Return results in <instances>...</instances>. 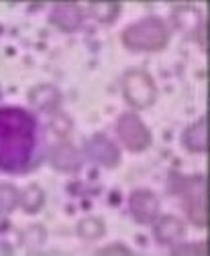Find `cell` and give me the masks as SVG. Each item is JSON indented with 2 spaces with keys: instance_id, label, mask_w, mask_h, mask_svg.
Returning a JSON list of instances; mask_svg holds the SVG:
<instances>
[{
  "instance_id": "3957f363",
  "label": "cell",
  "mask_w": 210,
  "mask_h": 256,
  "mask_svg": "<svg viewBox=\"0 0 210 256\" xmlns=\"http://www.w3.org/2000/svg\"><path fill=\"white\" fill-rule=\"evenodd\" d=\"M121 43L131 53H159L169 43V28L159 16H145L123 28Z\"/></svg>"
},
{
  "instance_id": "8fae6325",
  "label": "cell",
  "mask_w": 210,
  "mask_h": 256,
  "mask_svg": "<svg viewBox=\"0 0 210 256\" xmlns=\"http://www.w3.org/2000/svg\"><path fill=\"white\" fill-rule=\"evenodd\" d=\"M206 22L202 10L194 4H175L171 8V24L175 26V30H179L182 35H186L188 39L196 41V35L200 26Z\"/></svg>"
},
{
  "instance_id": "44dd1931",
  "label": "cell",
  "mask_w": 210,
  "mask_h": 256,
  "mask_svg": "<svg viewBox=\"0 0 210 256\" xmlns=\"http://www.w3.org/2000/svg\"><path fill=\"white\" fill-rule=\"evenodd\" d=\"M96 254H102V256H108V254H121V256H129V254H133V250H131L127 244H123V242H112V244H108V246L98 248V250H96Z\"/></svg>"
},
{
  "instance_id": "9c48e42d",
  "label": "cell",
  "mask_w": 210,
  "mask_h": 256,
  "mask_svg": "<svg viewBox=\"0 0 210 256\" xmlns=\"http://www.w3.org/2000/svg\"><path fill=\"white\" fill-rule=\"evenodd\" d=\"M151 226H153V240L159 246H165V248H171L177 242H182L186 238V232H188L186 222L179 216H173V214L159 216Z\"/></svg>"
},
{
  "instance_id": "277c9868",
  "label": "cell",
  "mask_w": 210,
  "mask_h": 256,
  "mask_svg": "<svg viewBox=\"0 0 210 256\" xmlns=\"http://www.w3.org/2000/svg\"><path fill=\"white\" fill-rule=\"evenodd\" d=\"M121 92L131 110L151 108L157 100V86L145 70H127L121 78Z\"/></svg>"
},
{
  "instance_id": "30bf717a",
  "label": "cell",
  "mask_w": 210,
  "mask_h": 256,
  "mask_svg": "<svg viewBox=\"0 0 210 256\" xmlns=\"http://www.w3.org/2000/svg\"><path fill=\"white\" fill-rule=\"evenodd\" d=\"M47 22L62 33H76L84 24V10L78 2H57L51 6Z\"/></svg>"
},
{
  "instance_id": "e0dca14e",
  "label": "cell",
  "mask_w": 210,
  "mask_h": 256,
  "mask_svg": "<svg viewBox=\"0 0 210 256\" xmlns=\"http://www.w3.org/2000/svg\"><path fill=\"white\" fill-rule=\"evenodd\" d=\"M121 10H123L121 2H108V0L88 4V14L100 24H112L118 16H121Z\"/></svg>"
},
{
  "instance_id": "5b68a950",
  "label": "cell",
  "mask_w": 210,
  "mask_h": 256,
  "mask_svg": "<svg viewBox=\"0 0 210 256\" xmlns=\"http://www.w3.org/2000/svg\"><path fill=\"white\" fill-rule=\"evenodd\" d=\"M114 132L116 138L129 152H145L149 146L153 144L151 130L147 128V124L141 120L137 112H123L114 122Z\"/></svg>"
},
{
  "instance_id": "4fadbf2b",
  "label": "cell",
  "mask_w": 210,
  "mask_h": 256,
  "mask_svg": "<svg viewBox=\"0 0 210 256\" xmlns=\"http://www.w3.org/2000/svg\"><path fill=\"white\" fill-rule=\"evenodd\" d=\"M179 142H182V146L192 154L208 152V118L200 116L188 128H184L182 136H179Z\"/></svg>"
},
{
  "instance_id": "8992f818",
  "label": "cell",
  "mask_w": 210,
  "mask_h": 256,
  "mask_svg": "<svg viewBox=\"0 0 210 256\" xmlns=\"http://www.w3.org/2000/svg\"><path fill=\"white\" fill-rule=\"evenodd\" d=\"M82 152L86 161L94 163L96 167L108 169V171L121 165V148L104 132H94L92 136H88Z\"/></svg>"
},
{
  "instance_id": "2e32d148",
  "label": "cell",
  "mask_w": 210,
  "mask_h": 256,
  "mask_svg": "<svg viewBox=\"0 0 210 256\" xmlns=\"http://www.w3.org/2000/svg\"><path fill=\"white\" fill-rule=\"evenodd\" d=\"M47 242V228L43 224H29L25 230L19 232V246L27 252H35Z\"/></svg>"
},
{
  "instance_id": "7402d4cb",
  "label": "cell",
  "mask_w": 210,
  "mask_h": 256,
  "mask_svg": "<svg viewBox=\"0 0 210 256\" xmlns=\"http://www.w3.org/2000/svg\"><path fill=\"white\" fill-rule=\"evenodd\" d=\"M11 254H15V248L9 242L0 240V256H11Z\"/></svg>"
},
{
  "instance_id": "ffe728a7",
  "label": "cell",
  "mask_w": 210,
  "mask_h": 256,
  "mask_svg": "<svg viewBox=\"0 0 210 256\" xmlns=\"http://www.w3.org/2000/svg\"><path fill=\"white\" fill-rule=\"evenodd\" d=\"M208 248H206V242H177L175 246L169 248V254L173 256H196V254H206Z\"/></svg>"
},
{
  "instance_id": "5bb4252c",
  "label": "cell",
  "mask_w": 210,
  "mask_h": 256,
  "mask_svg": "<svg viewBox=\"0 0 210 256\" xmlns=\"http://www.w3.org/2000/svg\"><path fill=\"white\" fill-rule=\"evenodd\" d=\"M45 206V191L37 183H29L27 187L21 189L19 194V208L27 216H35L43 210Z\"/></svg>"
},
{
  "instance_id": "d6986e66",
  "label": "cell",
  "mask_w": 210,
  "mask_h": 256,
  "mask_svg": "<svg viewBox=\"0 0 210 256\" xmlns=\"http://www.w3.org/2000/svg\"><path fill=\"white\" fill-rule=\"evenodd\" d=\"M19 194L21 191L17 189V185L0 181V216L11 214L19 208Z\"/></svg>"
},
{
  "instance_id": "6da1fadb",
  "label": "cell",
  "mask_w": 210,
  "mask_h": 256,
  "mask_svg": "<svg viewBox=\"0 0 210 256\" xmlns=\"http://www.w3.org/2000/svg\"><path fill=\"white\" fill-rule=\"evenodd\" d=\"M39 122L19 106H0V171L27 173L37 165Z\"/></svg>"
},
{
  "instance_id": "ac0fdd59",
  "label": "cell",
  "mask_w": 210,
  "mask_h": 256,
  "mask_svg": "<svg viewBox=\"0 0 210 256\" xmlns=\"http://www.w3.org/2000/svg\"><path fill=\"white\" fill-rule=\"evenodd\" d=\"M47 128H49L51 134H55L59 140H64V138H68V136L72 134V130H74V120H72L68 114H64V112L57 110V112L51 114Z\"/></svg>"
},
{
  "instance_id": "7c38bea8",
  "label": "cell",
  "mask_w": 210,
  "mask_h": 256,
  "mask_svg": "<svg viewBox=\"0 0 210 256\" xmlns=\"http://www.w3.org/2000/svg\"><path fill=\"white\" fill-rule=\"evenodd\" d=\"M27 100H29V104H31L33 110L53 114V112L59 110V106H62L64 96L51 84H39V86H33L31 90H29Z\"/></svg>"
},
{
  "instance_id": "ba28073f",
  "label": "cell",
  "mask_w": 210,
  "mask_h": 256,
  "mask_svg": "<svg viewBox=\"0 0 210 256\" xmlns=\"http://www.w3.org/2000/svg\"><path fill=\"white\" fill-rule=\"evenodd\" d=\"M47 163L57 173H78L84 165V152L70 140H59L49 148Z\"/></svg>"
},
{
  "instance_id": "9a60e30c",
  "label": "cell",
  "mask_w": 210,
  "mask_h": 256,
  "mask_svg": "<svg viewBox=\"0 0 210 256\" xmlns=\"http://www.w3.org/2000/svg\"><path fill=\"white\" fill-rule=\"evenodd\" d=\"M76 234L84 240V242H96L106 234V224L102 218L98 216H86L78 222L76 226Z\"/></svg>"
},
{
  "instance_id": "7a4b0ae2",
  "label": "cell",
  "mask_w": 210,
  "mask_h": 256,
  "mask_svg": "<svg viewBox=\"0 0 210 256\" xmlns=\"http://www.w3.org/2000/svg\"><path fill=\"white\" fill-rule=\"evenodd\" d=\"M167 189L171 196H177L184 206L186 218L192 226L206 230L208 226V212H206V177L202 173L198 175H177L171 173L167 181Z\"/></svg>"
},
{
  "instance_id": "603a6c76",
  "label": "cell",
  "mask_w": 210,
  "mask_h": 256,
  "mask_svg": "<svg viewBox=\"0 0 210 256\" xmlns=\"http://www.w3.org/2000/svg\"><path fill=\"white\" fill-rule=\"evenodd\" d=\"M0 100H3V90H0Z\"/></svg>"
},
{
  "instance_id": "52a82bcc",
  "label": "cell",
  "mask_w": 210,
  "mask_h": 256,
  "mask_svg": "<svg viewBox=\"0 0 210 256\" xmlns=\"http://www.w3.org/2000/svg\"><path fill=\"white\" fill-rule=\"evenodd\" d=\"M129 214L141 226H151L159 218V198L151 189H135L129 196Z\"/></svg>"
}]
</instances>
